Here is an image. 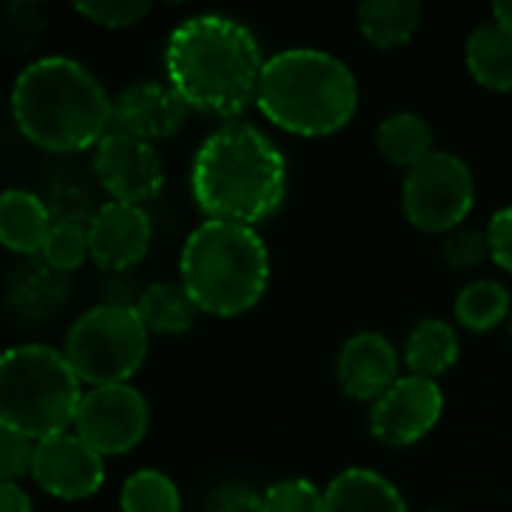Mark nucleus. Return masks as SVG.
<instances>
[{
	"label": "nucleus",
	"instance_id": "20e7f679",
	"mask_svg": "<svg viewBox=\"0 0 512 512\" xmlns=\"http://www.w3.org/2000/svg\"><path fill=\"white\" fill-rule=\"evenodd\" d=\"M255 105L291 135L324 138L351 123L360 84L339 57L318 48H288L267 57Z\"/></svg>",
	"mask_w": 512,
	"mask_h": 512
},
{
	"label": "nucleus",
	"instance_id": "4be33fe9",
	"mask_svg": "<svg viewBox=\"0 0 512 512\" xmlns=\"http://www.w3.org/2000/svg\"><path fill=\"white\" fill-rule=\"evenodd\" d=\"M135 309L144 327L162 336H183L195 324V315H198V306L183 288V282H153L138 297Z\"/></svg>",
	"mask_w": 512,
	"mask_h": 512
},
{
	"label": "nucleus",
	"instance_id": "473e14b6",
	"mask_svg": "<svg viewBox=\"0 0 512 512\" xmlns=\"http://www.w3.org/2000/svg\"><path fill=\"white\" fill-rule=\"evenodd\" d=\"M489 249H492V261L512 273V207L498 210L492 219H489Z\"/></svg>",
	"mask_w": 512,
	"mask_h": 512
},
{
	"label": "nucleus",
	"instance_id": "412c9836",
	"mask_svg": "<svg viewBox=\"0 0 512 512\" xmlns=\"http://www.w3.org/2000/svg\"><path fill=\"white\" fill-rule=\"evenodd\" d=\"M375 144L387 162L411 171L414 165H420L435 153V132L426 117L414 111H396L378 123Z\"/></svg>",
	"mask_w": 512,
	"mask_h": 512
},
{
	"label": "nucleus",
	"instance_id": "c9c22d12",
	"mask_svg": "<svg viewBox=\"0 0 512 512\" xmlns=\"http://www.w3.org/2000/svg\"><path fill=\"white\" fill-rule=\"evenodd\" d=\"M510 336H512V318H510Z\"/></svg>",
	"mask_w": 512,
	"mask_h": 512
},
{
	"label": "nucleus",
	"instance_id": "1a4fd4ad",
	"mask_svg": "<svg viewBox=\"0 0 512 512\" xmlns=\"http://www.w3.org/2000/svg\"><path fill=\"white\" fill-rule=\"evenodd\" d=\"M150 429V405L132 384L90 387L75 417V435L99 456H123L135 450Z\"/></svg>",
	"mask_w": 512,
	"mask_h": 512
},
{
	"label": "nucleus",
	"instance_id": "f704fd0d",
	"mask_svg": "<svg viewBox=\"0 0 512 512\" xmlns=\"http://www.w3.org/2000/svg\"><path fill=\"white\" fill-rule=\"evenodd\" d=\"M492 21H498V24H504L507 30H512V0H504V3H495L492 6Z\"/></svg>",
	"mask_w": 512,
	"mask_h": 512
},
{
	"label": "nucleus",
	"instance_id": "c85d7f7f",
	"mask_svg": "<svg viewBox=\"0 0 512 512\" xmlns=\"http://www.w3.org/2000/svg\"><path fill=\"white\" fill-rule=\"evenodd\" d=\"M33 462H36V441L27 435L0 426V477L3 483H18L24 477H33Z\"/></svg>",
	"mask_w": 512,
	"mask_h": 512
},
{
	"label": "nucleus",
	"instance_id": "2f4dec72",
	"mask_svg": "<svg viewBox=\"0 0 512 512\" xmlns=\"http://www.w3.org/2000/svg\"><path fill=\"white\" fill-rule=\"evenodd\" d=\"M204 512H264V495L243 483H225L207 495Z\"/></svg>",
	"mask_w": 512,
	"mask_h": 512
},
{
	"label": "nucleus",
	"instance_id": "f3484780",
	"mask_svg": "<svg viewBox=\"0 0 512 512\" xmlns=\"http://www.w3.org/2000/svg\"><path fill=\"white\" fill-rule=\"evenodd\" d=\"M324 512H408V504L378 471L348 468L324 489Z\"/></svg>",
	"mask_w": 512,
	"mask_h": 512
},
{
	"label": "nucleus",
	"instance_id": "5701e85b",
	"mask_svg": "<svg viewBox=\"0 0 512 512\" xmlns=\"http://www.w3.org/2000/svg\"><path fill=\"white\" fill-rule=\"evenodd\" d=\"M9 300L15 306L18 315L24 318H45V315H54V309L63 303V294H66V282H63V273L51 270L45 261L42 264H30V267H21L9 285Z\"/></svg>",
	"mask_w": 512,
	"mask_h": 512
},
{
	"label": "nucleus",
	"instance_id": "aec40b11",
	"mask_svg": "<svg viewBox=\"0 0 512 512\" xmlns=\"http://www.w3.org/2000/svg\"><path fill=\"white\" fill-rule=\"evenodd\" d=\"M459 351H462V345H459L453 324H447L441 318H426L408 333L405 363H408L411 375L438 381L441 375H447L456 366Z\"/></svg>",
	"mask_w": 512,
	"mask_h": 512
},
{
	"label": "nucleus",
	"instance_id": "423d86ee",
	"mask_svg": "<svg viewBox=\"0 0 512 512\" xmlns=\"http://www.w3.org/2000/svg\"><path fill=\"white\" fill-rule=\"evenodd\" d=\"M81 378L48 345H18L0 360V426L30 441L66 435L81 408Z\"/></svg>",
	"mask_w": 512,
	"mask_h": 512
},
{
	"label": "nucleus",
	"instance_id": "a878e982",
	"mask_svg": "<svg viewBox=\"0 0 512 512\" xmlns=\"http://www.w3.org/2000/svg\"><path fill=\"white\" fill-rule=\"evenodd\" d=\"M90 258V234L81 222L57 219L42 249V261L57 273H72Z\"/></svg>",
	"mask_w": 512,
	"mask_h": 512
},
{
	"label": "nucleus",
	"instance_id": "4468645a",
	"mask_svg": "<svg viewBox=\"0 0 512 512\" xmlns=\"http://www.w3.org/2000/svg\"><path fill=\"white\" fill-rule=\"evenodd\" d=\"M336 378L348 399L375 405L399 381V354L375 330L354 333L336 357Z\"/></svg>",
	"mask_w": 512,
	"mask_h": 512
},
{
	"label": "nucleus",
	"instance_id": "ddd939ff",
	"mask_svg": "<svg viewBox=\"0 0 512 512\" xmlns=\"http://www.w3.org/2000/svg\"><path fill=\"white\" fill-rule=\"evenodd\" d=\"M90 258L108 273H126L150 252L153 225L138 204L108 201L87 219Z\"/></svg>",
	"mask_w": 512,
	"mask_h": 512
},
{
	"label": "nucleus",
	"instance_id": "cd10ccee",
	"mask_svg": "<svg viewBox=\"0 0 512 512\" xmlns=\"http://www.w3.org/2000/svg\"><path fill=\"white\" fill-rule=\"evenodd\" d=\"M441 255H444V261L453 270H474L486 258H492L489 234L486 231H477V228H456L453 234L444 237Z\"/></svg>",
	"mask_w": 512,
	"mask_h": 512
},
{
	"label": "nucleus",
	"instance_id": "f8f14e48",
	"mask_svg": "<svg viewBox=\"0 0 512 512\" xmlns=\"http://www.w3.org/2000/svg\"><path fill=\"white\" fill-rule=\"evenodd\" d=\"M33 480L57 501H84L105 483V456L78 435H54L36 444Z\"/></svg>",
	"mask_w": 512,
	"mask_h": 512
},
{
	"label": "nucleus",
	"instance_id": "dca6fc26",
	"mask_svg": "<svg viewBox=\"0 0 512 512\" xmlns=\"http://www.w3.org/2000/svg\"><path fill=\"white\" fill-rule=\"evenodd\" d=\"M51 210L48 204L24 189H6L0 198V240L9 252L18 255H42L45 240L51 234Z\"/></svg>",
	"mask_w": 512,
	"mask_h": 512
},
{
	"label": "nucleus",
	"instance_id": "0eeeda50",
	"mask_svg": "<svg viewBox=\"0 0 512 512\" xmlns=\"http://www.w3.org/2000/svg\"><path fill=\"white\" fill-rule=\"evenodd\" d=\"M150 330L138 309L129 306H93L87 309L63 339V357L90 387L126 384L147 360Z\"/></svg>",
	"mask_w": 512,
	"mask_h": 512
},
{
	"label": "nucleus",
	"instance_id": "39448f33",
	"mask_svg": "<svg viewBox=\"0 0 512 512\" xmlns=\"http://www.w3.org/2000/svg\"><path fill=\"white\" fill-rule=\"evenodd\" d=\"M180 282L198 312L237 318L258 306L270 285V252L255 228L201 222L183 243Z\"/></svg>",
	"mask_w": 512,
	"mask_h": 512
},
{
	"label": "nucleus",
	"instance_id": "c756f323",
	"mask_svg": "<svg viewBox=\"0 0 512 512\" xmlns=\"http://www.w3.org/2000/svg\"><path fill=\"white\" fill-rule=\"evenodd\" d=\"M45 30V18L33 6H6L0 36L12 51H27Z\"/></svg>",
	"mask_w": 512,
	"mask_h": 512
},
{
	"label": "nucleus",
	"instance_id": "393cba45",
	"mask_svg": "<svg viewBox=\"0 0 512 512\" xmlns=\"http://www.w3.org/2000/svg\"><path fill=\"white\" fill-rule=\"evenodd\" d=\"M120 512H180V492L162 471H135L120 489Z\"/></svg>",
	"mask_w": 512,
	"mask_h": 512
},
{
	"label": "nucleus",
	"instance_id": "7c9ffc66",
	"mask_svg": "<svg viewBox=\"0 0 512 512\" xmlns=\"http://www.w3.org/2000/svg\"><path fill=\"white\" fill-rule=\"evenodd\" d=\"M75 12L84 15V18L93 21V24L108 27V30H120V27L138 24V21L150 12V3H135V0H102V3H78Z\"/></svg>",
	"mask_w": 512,
	"mask_h": 512
},
{
	"label": "nucleus",
	"instance_id": "f03ea898",
	"mask_svg": "<svg viewBox=\"0 0 512 512\" xmlns=\"http://www.w3.org/2000/svg\"><path fill=\"white\" fill-rule=\"evenodd\" d=\"M189 186L210 222L255 228L282 207L288 162L258 126L225 123L198 147Z\"/></svg>",
	"mask_w": 512,
	"mask_h": 512
},
{
	"label": "nucleus",
	"instance_id": "a211bd4d",
	"mask_svg": "<svg viewBox=\"0 0 512 512\" xmlns=\"http://www.w3.org/2000/svg\"><path fill=\"white\" fill-rule=\"evenodd\" d=\"M468 72L489 90L510 93L512 90V30L498 21L480 24L465 45Z\"/></svg>",
	"mask_w": 512,
	"mask_h": 512
},
{
	"label": "nucleus",
	"instance_id": "72a5a7b5",
	"mask_svg": "<svg viewBox=\"0 0 512 512\" xmlns=\"http://www.w3.org/2000/svg\"><path fill=\"white\" fill-rule=\"evenodd\" d=\"M0 512H33L30 495L18 483H3L0 486Z\"/></svg>",
	"mask_w": 512,
	"mask_h": 512
},
{
	"label": "nucleus",
	"instance_id": "9b49d317",
	"mask_svg": "<svg viewBox=\"0 0 512 512\" xmlns=\"http://www.w3.org/2000/svg\"><path fill=\"white\" fill-rule=\"evenodd\" d=\"M93 171L99 186L111 195V201L144 204L159 195L165 183L162 159L150 141L111 129L93 150Z\"/></svg>",
	"mask_w": 512,
	"mask_h": 512
},
{
	"label": "nucleus",
	"instance_id": "f257e3e1",
	"mask_svg": "<svg viewBox=\"0 0 512 512\" xmlns=\"http://www.w3.org/2000/svg\"><path fill=\"white\" fill-rule=\"evenodd\" d=\"M264 63L249 27L225 15L186 18L165 42L168 84L189 108L204 114L240 117L255 105Z\"/></svg>",
	"mask_w": 512,
	"mask_h": 512
},
{
	"label": "nucleus",
	"instance_id": "9d476101",
	"mask_svg": "<svg viewBox=\"0 0 512 512\" xmlns=\"http://www.w3.org/2000/svg\"><path fill=\"white\" fill-rule=\"evenodd\" d=\"M444 414V393L435 381L405 375L369 411V432L384 447L423 441Z\"/></svg>",
	"mask_w": 512,
	"mask_h": 512
},
{
	"label": "nucleus",
	"instance_id": "bb28decb",
	"mask_svg": "<svg viewBox=\"0 0 512 512\" xmlns=\"http://www.w3.org/2000/svg\"><path fill=\"white\" fill-rule=\"evenodd\" d=\"M264 512H324V492L303 480H279L264 492Z\"/></svg>",
	"mask_w": 512,
	"mask_h": 512
},
{
	"label": "nucleus",
	"instance_id": "7ed1b4c3",
	"mask_svg": "<svg viewBox=\"0 0 512 512\" xmlns=\"http://www.w3.org/2000/svg\"><path fill=\"white\" fill-rule=\"evenodd\" d=\"M18 132L39 150L78 153L114 129V102L96 75L69 57H42L12 84Z\"/></svg>",
	"mask_w": 512,
	"mask_h": 512
},
{
	"label": "nucleus",
	"instance_id": "b1692460",
	"mask_svg": "<svg viewBox=\"0 0 512 512\" xmlns=\"http://www.w3.org/2000/svg\"><path fill=\"white\" fill-rule=\"evenodd\" d=\"M512 318L510 294L495 279L471 282L456 297V321L471 333H489Z\"/></svg>",
	"mask_w": 512,
	"mask_h": 512
},
{
	"label": "nucleus",
	"instance_id": "6ab92c4d",
	"mask_svg": "<svg viewBox=\"0 0 512 512\" xmlns=\"http://www.w3.org/2000/svg\"><path fill=\"white\" fill-rule=\"evenodd\" d=\"M420 21L423 6L417 0H369L357 9L363 39L381 51H393L411 42L420 30Z\"/></svg>",
	"mask_w": 512,
	"mask_h": 512
},
{
	"label": "nucleus",
	"instance_id": "2eb2a0df",
	"mask_svg": "<svg viewBox=\"0 0 512 512\" xmlns=\"http://www.w3.org/2000/svg\"><path fill=\"white\" fill-rule=\"evenodd\" d=\"M189 117L183 96L162 81H141L114 99V129L141 141L171 138Z\"/></svg>",
	"mask_w": 512,
	"mask_h": 512
},
{
	"label": "nucleus",
	"instance_id": "6e6552de",
	"mask_svg": "<svg viewBox=\"0 0 512 512\" xmlns=\"http://www.w3.org/2000/svg\"><path fill=\"white\" fill-rule=\"evenodd\" d=\"M474 207V174L456 153L435 150L402 180L405 219L426 234H453Z\"/></svg>",
	"mask_w": 512,
	"mask_h": 512
}]
</instances>
